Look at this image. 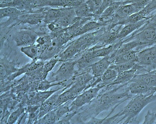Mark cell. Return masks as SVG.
Instances as JSON below:
<instances>
[{"label":"cell","instance_id":"1","mask_svg":"<svg viewBox=\"0 0 156 124\" xmlns=\"http://www.w3.org/2000/svg\"><path fill=\"white\" fill-rule=\"evenodd\" d=\"M127 82L113 89L102 91L89 103L80 108L77 120L86 123L90 118L97 117L102 112L111 109L113 112L119 105L130 99L134 96L126 88Z\"/></svg>","mask_w":156,"mask_h":124},{"label":"cell","instance_id":"2","mask_svg":"<svg viewBox=\"0 0 156 124\" xmlns=\"http://www.w3.org/2000/svg\"><path fill=\"white\" fill-rule=\"evenodd\" d=\"M156 101V93L149 96L142 95L134 96L127 105L116 115L107 116L106 124H129L137 122L139 114L149 104Z\"/></svg>","mask_w":156,"mask_h":124},{"label":"cell","instance_id":"3","mask_svg":"<svg viewBox=\"0 0 156 124\" xmlns=\"http://www.w3.org/2000/svg\"><path fill=\"white\" fill-rule=\"evenodd\" d=\"M105 87L101 82L96 86L85 90L77 96L69 105L70 112L78 110L93 100L100 93L101 90Z\"/></svg>","mask_w":156,"mask_h":124},{"label":"cell","instance_id":"4","mask_svg":"<svg viewBox=\"0 0 156 124\" xmlns=\"http://www.w3.org/2000/svg\"><path fill=\"white\" fill-rule=\"evenodd\" d=\"M137 57V63L143 67L144 73L156 69V46L138 50Z\"/></svg>","mask_w":156,"mask_h":124},{"label":"cell","instance_id":"5","mask_svg":"<svg viewBox=\"0 0 156 124\" xmlns=\"http://www.w3.org/2000/svg\"><path fill=\"white\" fill-rule=\"evenodd\" d=\"M76 59H73L63 62L61 66L51 76L56 82H66L69 81L76 73L75 67L76 66Z\"/></svg>","mask_w":156,"mask_h":124},{"label":"cell","instance_id":"6","mask_svg":"<svg viewBox=\"0 0 156 124\" xmlns=\"http://www.w3.org/2000/svg\"><path fill=\"white\" fill-rule=\"evenodd\" d=\"M135 41L140 42L144 46L156 45V28L149 27L135 33L127 39L123 40V42Z\"/></svg>","mask_w":156,"mask_h":124},{"label":"cell","instance_id":"7","mask_svg":"<svg viewBox=\"0 0 156 124\" xmlns=\"http://www.w3.org/2000/svg\"><path fill=\"white\" fill-rule=\"evenodd\" d=\"M85 90L84 88L73 83L66 91H63L60 94L55 102L54 109L68 102L73 101Z\"/></svg>","mask_w":156,"mask_h":124},{"label":"cell","instance_id":"8","mask_svg":"<svg viewBox=\"0 0 156 124\" xmlns=\"http://www.w3.org/2000/svg\"><path fill=\"white\" fill-rule=\"evenodd\" d=\"M37 35L29 30H22L13 36V40L17 46H26L34 44L37 38Z\"/></svg>","mask_w":156,"mask_h":124},{"label":"cell","instance_id":"9","mask_svg":"<svg viewBox=\"0 0 156 124\" xmlns=\"http://www.w3.org/2000/svg\"><path fill=\"white\" fill-rule=\"evenodd\" d=\"M82 53L81 47L75 41L67 45L66 49L57 56L59 58L60 62H64L76 59Z\"/></svg>","mask_w":156,"mask_h":124},{"label":"cell","instance_id":"10","mask_svg":"<svg viewBox=\"0 0 156 124\" xmlns=\"http://www.w3.org/2000/svg\"><path fill=\"white\" fill-rule=\"evenodd\" d=\"M123 26L119 25L110 30L105 29L99 38L98 43L103 47L116 42L117 41V35Z\"/></svg>","mask_w":156,"mask_h":124},{"label":"cell","instance_id":"11","mask_svg":"<svg viewBox=\"0 0 156 124\" xmlns=\"http://www.w3.org/2000/svg\"><path fill=\"white\" fill-rule=\"evenodd\" d=\"M110 56V55H109ZM103 57L98 61L91 64L90 66L92 75L95 79L101 78L103 73L108 69L112 62L110 56Z\"/></svg>","mask_w":156,"mask_h":124},{"label":"cell","instance_id":"12","mask_svg":"<svg viewBox=\"0 0 156 124\" xmlns=\"http://www.w3.org/2000/svg\"><path fill=\"white\" fill-rule=\"evenodd\" d=\"M126 88L133 95H142L149 96L156 93V87H149L142 84L130 82Z\"/></svg>","mask_w":156,"mask_h":124},{"label":"cell","instance_id":"13","mask_svg":"<svg viewBox=\"0 0 156 124\" xmlns=\"http://www.w3.org/2000/svg\"><path fill=\"white\" fill-rule=\"evenodd\" d=\"M73 8H63L58 9L51 8L48 9L45 12L43 21L48 24L55 22L68 14Z\"/></svg>","mask_w":156,"mask_h":124},{"label":"cell","instance_id":"14","mask_svg":"<svg viewBox=\"0 0 156 124\" xmlns=\"http://www.w3.org/2000/svg\"><path fill=\"white\" fill-rule=\"evenodd\" d=\"M137 72V70L136 69H133L119 73L115 80L112 83L102 89V91H106L112 89L114 86L129 82L136 74Z\"/></svg>","mask_w":156,"mask_h":124},{"label":"cell","instance_id":"15","mask_svg":"<svg viewBox=\"0 0 156 124\" xmlns=\"http://www.w3.org/2000/svg\"><path fill=\"white\" fill-rule=\"evenodd\" d=\"M123 43L122 41H118L112 45L106 46L98 48V47L95 45L94 46V49L93 51V56L95 59H96L105 57L109 56L114 51L118 49Z\"/></svg>","mask_w":156,"mask_h":124},{"label":"cell","instance_id":"16","mask_svg":"<svg viewBox=\"0 0 156 124\" xmlns=\"http://www.w3.org/2000/svg\"><path fill=\"white\" fill-rule=\"evenodd\" d=\"M130 82L142 84L151 87H156V75L151 72L136 74Z\"/></svg>","mask_w":156,"mask_h":124},{"label":"cell","instance_id":"17","mask_svg":"<svg viewBox=\"0 0 156 124\" xmlns=\"http://www.w3.org/2000/svg\"><path fill=\"white\" fill-rule=\"evenodd\" d=\"M147 21H148V18H147L138 22L126 25L121 29L117 35V41H122L123 39L126 38L131 33L133 32L136 30H138L144 24H145Z\"/></svg>","mask_w":156,"mask_h":124},{"label":"cell","instance_id":"18","mask_svg":"<svg viewBox=\"0 0 156 124\" xmlns=\"http://www.w3.org/2000/svg\"><path fill=\"white\" fill-rule=\"evenodd\" d=\"M143 46L144 45L141 43L135 41L124 43L110 55V59L111 60L117 55L128 52L133 50L134 49Z\"/></svg>","mask_w":156,"mask_h":124},{"label":"cell","instance_id":"19","mask_svg":"<svg viewBox=\"0 0 156 124\" xmlns=\"http://www.w3.org/2000/svg\"><path fill=\"white\" fill-rule=\"evenodd\" d=\"M19 69L16 68L13 63L8 61L4 58L1 60V81L6 79L10 75L16 72Z\"/></svg>","mask_w":156,"mask_h":124},{"label":"cell","instance_id":"20","mask_svg":"<svg viewBox=\"0 0 156 124\" xmlns=\"http://www.w3.org/2000/svg\"><path fill=\"white\" fill-rule=\"evenodd\" d=\"M138 50H132L124 54L117 55L110 60L112 63H119L125 62H138L137 53Z\"/></svg>","mask_w":156,"mask_h":124},{"label":"cell","instance_id":"21","mask_svg":"<svg viewBox=\"0 0 156 124\" xmlns=\"http://www.w3.org/2000/svg\"><path fill=\"white\" fill-rule=\"evenodd\" d=\"M26 12L12 7L2 8L0 9V18L1 19L6 17L9 19H16Z\"/></svg>","mask_w":156,"mask_h":124},{"label":"cell","instance_id":"22","mask_svg":"<svg viewBox=\"0 0 156 124\" xmlns=\"http://www.w3.org/2000/svg\"><path fill=\"white\" fill-rule=\"evenodd\" d=\"M45 15L41 14L39 12H31L28 14H23L20 17V20L23 23H28L31 25L37 24L40 22L42 20L44 19Z\"/></svg>","mask_w":156,"mask_h":124},{"label":"cell","instance_id":"23","mask_svg":"<svg viewBox=\"0 0 156 124\" xmlns=\"http://www.w3.org/2000/svg\"><path fill=\"white\" fill-rule=\"evenodd\" d=\"M140 11L133 4L129 3L120 6L115 13V16L119 18H126Z\"/></svg>","mask_w":156,"mask_h":124},{"label":"cell","instance_id":"24","mask_svg":"<svg viewBox=\"0 0 156 124\" xmlns=\"http://www.w3.org/2000/svg\"><path fill=\"white\" fill-rule=\"evenodd\" d=\"M107 25L104 23L99 22L96 20H93L85 23L79 31L77 36H80L89 32L93 31H96L97 29L103 27H105Z\"/></svg>","mask_w":156,"mask_h":124},{"label":"cell","instance_id":"25","mask_svg":"<svg viewBox=\"0 0 156 124\" xmlns=\"http://www.w3.org/2000/svg\"><path fill=\"white\" fill-rule=\"evenodd\" d=\"M21 51L33 61L38 59L40 55V46L38 45H31L22 47Z\"/></svg>","mask_w":156,"mask_h":124},{"label":"cell","instance_id":"26","mask_svg":"<svg viewBox=\"0 0 156 124\" xmlns=\"http://www.w3.org/2000/svg\"><path fill=\"white\" fill-rule=\"evenodd\" d=\"M140 65L137 63L125 62L119 63H113L110 65L109 68L116 70L118 74L122 72L135 69L137 70L140 68Z\"/></svg>","mask_w":156,"mask_h":124},{"label":"cell","instance_id":"27","mask_svg":"<svg viewBox=\"0 0 156 124\" xmlns=\"http://www.w3.org/2000/svg\"><path fill=\"white\" fill-rule=\"evenodd\" d=\"M75 13L77 16L79 17H93L94 19V15L92 13L89 7L85 2L74 8Z\"/></svg>","mask_w":156,"mask_h":124},{"label":"cell","instance_id":"28","mask_svg":"<svg viewBox=\"0 0 156 124\" xmlns=\"http://www.w3.org/2000/svg\"><path fill=\"white\" fill-rule=\"evenodd\" d=\"M25 112H26V107L20 102L16 110L10 114L7 124L15 123L16 122L18 121L20 117Z\"/></svg>","mask_w":156,"mask_h":124},{"label":"cell","instance_id":"29","mask_svg":"<svg viewBox=\"0 0 156 124\" xmlns=\"http://www.w3.org/2000/svg\"><path fill=\"white\" fill-rule=\"evenodd\" d=\"M118 75L116 70L108 68L101 77V83L106 86L115 80Z\"/></svg>","mask_w":156,"mask_h":124},{"label":"cell","instance_id":"30","mask_svg":"<svg viewBox=\"0 0 156 124\" xmlns=\"http://www.w3.org/2000/svg\"><path fill=\"white\" fill-rule=\"evenodd\" d=\"M58 62H60L59 59L57 55L56 56L50 59L49 61L45 63L43 66V77L44 80L46 79L48 73L53 69Z\"/></svg>","mask_w":156,"mask_h":124},{"label":"cell","instance_id":"31","mask_svg":"<svg viewBox=\"0 0 156 124\" xmlns=\"http://www.w3.org/2000/svg\"><path fill=\"white\" fill-rule=\"evenodd\" d=\"M57 120L54 110L50 112L41 118L38 119L35 124H54Z\"/></svg>","mask_w":156,"mask_h":124},{"label":"cell","instance_id":"32","mask_svg":"<svg viewBox=\"0 0 156 124\" xmlns=\"http://www.w3.org/2000/svg\"><path fill=\"white\" fill-rule=\"evenodd\" d=\"M54 82H56L55 80L51 81H48L46 79L41 80L40 82L39 85H38V90L43 91H47L51 87L57 86V85H63L65 83L63 82H59L58 83H53Z\"/></svg>","mask_w":156,"mask_h":124},{"label":"cell","instance_id":"33","mask_svg":"<svg viewBox=\"0 0 156 124\" xmlns=\"http://www.w3.org/2000/svg\"><path fill=\"white\" fill-rule=\"evenodd\" d=\"M67 103L60 106L58 108L54 109L55 115H56L57 122H58L62 117L66 114L70 112L69 105L67 104Z\"/></svg>","mask_w":156,"mask_h":124},{"label":"cell","instance_id":"34","mask_svg":"<svg viewBox=\"0 0 156 124\" xmlns=\"http://www.w3.org/2000/svg\"><path fill=\"white\" fill-rule=\"evenodd\" d=\"M152 0H127L123 1V5L131 3L137 9L140 10L144 9L150 3Z\"/></svg>","mask_w":156,"mask_h":124},{"label":"cell","instance_id":"35","mask_svg":"<svg viewBox=\"0 0 156 124\" xmlns=\"http://www.w3.org/2000/svg\"><path fill=\"white\" fill-rule=\"evenodd\" d=\"M89 7L92 13H94L100 8L103 0H83Z\"/></svg>","mask_w":156,"mask_h":124},{"label":"cell","instance_id":"36","mask_svg":"<svg viewBox=\"0 0 156 124\" xmlns=\"http://www.w3.org/2000/svg\"><path fill=\"white\" fill-rule=\"evenodd\" d=\"M30 70V63L25 65L22 68L19 69L17 71L12 74V75L8 77L6 79L7 80L12 81L14 80L17 77L19 76L20 75L23 74V73H26ZM5 79V80H6Z\"/></svg>","mask_w":156,"mask_h":124},{"label":"cell","instance_id":"37","mask_svg":"<svg viewBox=\"0 0 156 124\" xmlns=\"http://www.w3.org/2000/svg\"><path fill=\"white\" fill-rule=\"evenodd\" d=\"M156 109H154L152 111L148 110L146 115L144 121L142 124H156Z\"/></svg>","mask_w":156,"mask_h":124},{"label":"cell","instance_id":"38","mask_svg":"<svg viewBox=\"0 0 156 124\" xmlns=\"http://www.w3.org/2000/svg\"><path fill=\"white\" fill-rule=\"evenodd\" d=\"M78 110H73L68 112L60 119L56 124H70L72 118L78 113Z\"/></svg>","mask_w":156,"mask_h":124},{"label":"cell","instance_id":"39","mask_svg":"<svg viewBox=\"0 0 156 124\" xmlns=\"http://www.w3.org/2000/svg\"><path fill=\"white\" fill-rule=\"evenodd\" d=\"M146 10L147 15L156 9V0H152L150 3L145 8Z\"/></svg>","mask_w":156,"mask_h":124},{"label":"cell","instance_id":"40","mask_svg":"<svg viewBox=\"0 0 156 124\" xmlns=\"http://www.w3.org/2000/svg\"><path fill=\"white\" fill-rule=\"evenodd\" d=\"M53 1H60V0H53Z\"/></svg>","mask_w":156,"mask_h":124},{"label":"cell","instance_id":"41","mask_svg":"<svg viewBox=\"0 0 156 124\" xmlns=\"http://www.w3.org/2000/svg\"><path fill=\"white\" fill-rule=\"evenodd\" d=\"M155 109H156V108H155Z\"/></svg>","mask_w":156,"mask_h":124}]
</instances>
